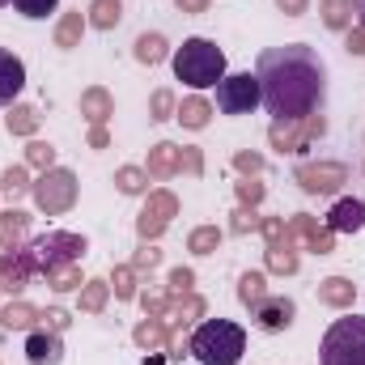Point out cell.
I'll use <instances>...</instances> for the list:
<instances>
[{"instance_id": "cell-1", "label": "cell", "mask_w": 365, "mask_h": 365, "mask_svg": "<svg viewBox=\"0 0 365 365\" xmlns=\"http://www.w3.org/2000/svg\"><path fill=\"white\" fill-rule=\"evenodd\" d=\"M255 81H259V106L272 119H306L323 110L327 98V64L314 47L306 43H284L264 47L255 60Z\"/></svg>"}, {"instance_id": "cell-2", "label": "cell", "mask_w": 365, "mask_h": 365, "mask_svg": "<svg viewBox=\"0 0 365 365\" xmlns=\"http://www.w3.org/2000/svg\"><path fill=\"white\" fill-rule=\"evenodd\" d=\"M247 353V331L234 319H204L191 331V357L200 365H238Z\"/></svg>"}, {"instance_id": "cell-3", "label": "cell", "mask_w": 365, "mask_h": 365, "mask_svg": "<svg viewBox=\"0 0 365 365\" xmlns=\"http://www.w3.org/2000/svg\"><path fill=\"white\" fill-rule=\"evenodd\" d=\"M170 64H175V81L191 86V90H208L225 77V51L212 38H182Z\"/></svg>"}, {"instance_id": "cell-4", "label": "cell", "mask_w": 365, "mask_h": 365, "mask_svg": "<svg viewBox=\"0 0 365 365\" xmlns=\"http://www.w3.org/2000/svg\"><path fill=\"white\" fill-rule=\"evenodd\" d=\"M319 365H365V319H336L319 340Z\"/></svg>"}, {"instance_id": "cell-5", "label": "cell", "mask_w": 365, "mask_h": 365, "mask_svg": "<svg viewBox=\"0 0 365 365\" xmlns=\"http://www.w3.org/2000/svg\"><path fill=\"white\" fill-rule=\"evenodd\" d=\"M26 247H30V255L38 264V276H47L51 268H60V264H81L86 251H90L86 238L81 234H68V230H47V234L30 238Z\"/></svg>"}, {"instance_id": "cell-6", "label": "cell", "mask_w": 365, "mask_h": 365, "mask_svg": "<svg viewBox=\"0 0 365 365\" xmlns=\"http://www.w3.org/2000/svg\"><path fill=\"white\" fill-rule=\"evenodd\" d=\"M77 191H81V182L73 170H64V166H51V170H43L34 187H30V195H34V204L47 212V217H64L73 204H77Z\"/></svg>"}, {"instance_id": "cell-7", "label": "cell", "mask_w": 365, "mask_h": 365, "mask_svg": "<svg viewBox=\"0 0 365 365\" xmlns=\"http://www.w3.org/2000/svg\"><path fill=\"white\" fill-rule=\"evenodd\" d=\"M327 136V119L314 110V115H306V119H272V128H268V140H272V149L280 153H297V158H306L310 153V145L314 140H323Z\"/></svg>"}, {"instance_id": "cell-8", "label": "cell", "mask_w": 365, "mask_h": 365, "mask_svg": "<svg viewBox=\"0 0 365 365\" xmlns=\"http://www.w3.org/2000/svg\"><path fill=\"white\" fill-rule=\"evenodd\" d=\"M259 81L255 73H234V77H221L217 81V110L221 115H251L259 106Z\"/></svg>"}, {"instance_id": "cell-9", "label": "cell", "mask_w": 365, "mask_h": 365, "mask_svg": "<svg viewBox=\"0 0 365 365\" xmlns=\"http://www.w3.org/2000/svg\"><path fill=\"white\" fill-rule=\"evenodd\" d=\"M175 217H179V195H175V191H149V200H145V208H140V217H136L140 242H158V238L170 230Z\"/></svg>"}, {"instance_id": "cell-10", "label": "cell", "mask_w": 365, "mask_h": 365, "mask_svg": "<svg viewBox=\"0 0 365 365\" xmlns=\"http://www.w3.org/2000/svg\"><path fill=\"white\" fill-rule=\"evenodd\" d=\"M293 182L306 191V195H336L344 182H349V166L344 162H302L293 170Z\"/></svg>"}, {"instance_id": "cell-11", "label": "cell", "mask_w": 365, "mask_h": 365, "mask_svg": "<svg viewBox=\"0 0 365 365\" xmlns=\"http://www.w3.org/2000/svg\"><path fill=\"white\" fill-rule=\"evenodd\" d=\"M289 242L297 247H306V251H314V255H331L336 251V234L327 230V225H319V217H310V212H293L289 221Z\"/></svg>"}, {"instance_id": "cell-12", "label": "cell", "mask_w": 365, "mask_h": 365, "mask_svg": "<svg viewBox=\"0 0 365 365\" xmlns=\"http://www.w3.org/2000/svg\"><path fill=\"white\" fill-rule=\"evenodd\" d=\"M34 276H38V264H34L30 247H13L0 255V293H21Z\"/></svg>"}, {"instance_id": "cell-13", "label": "cell", "mask_w": 365, "mask_h": 365, "mask_svg": "<svg viewBox=\"0 0 365 365\" xmlns=\"http://www.w3.org/2000/svg\"><path fill=\"white\" fill-rule=\"evenodd\" d=\"M293 314H297L293 297H280V293H268L259 306H251V319H255L259 331H289L293 327Z\"/></svg>"}, {"instance_id": "cell-14", "label": "cell", "mask_w": 365, "mask_h": 365, "mask_svg": "<svg viewBox=\"0 0 365 365\" xmlns=\"http://www.w3.org/2000/svg\"><path fill=\"white\" fill-rule=\"evenodd\" d=\"M26 361L30 365H60L64 361V340H60V331L34 327V331L26 336Z\"/></svg>"}, {"instance_id": "cell-15", "label": "cell", "mask_w": 365, "mask_h": 365, "mask_svg": "<svg viewBox=\"0 0 365 365\" xmlns=\"http://www.w3.org/2000/svg\"><path fill=\"white\" fill-rule=\"evenodd\" d=\"M323 225L331 234H357V230H365V200H336Z\"/></svg>"}, {"instance_id": "cell-16", "label": "cell", "mask_w": 365, "mask_h": 365, "mask_svg": "<svg viewBox=\"0 0 365 365\" xmlns=\"http://www.w3.org/2000/svg\"><path fill=\"white\" fill-rule=\"evenodd\" d=\"M21 90H26V64L0 47V106H13Z\"/></svg>"}, {"instance_id": "cell-17", "label": "cell", "mask_w": 365, "mask_h": 365, "mask_svg": "<svg viewBox=\"0 0 365 365\" xmlns=\"http://www.w3.org/2000/svg\"><path fill=\"white\" fill-rule=\"evenodd\" d=\"M179 162H182V149H179V145L158 140V145L149 149L145 170H149V179H153V182H166V179H175V175H179Z\"/></svg>"}, {"instance_id": "cell-18", "label": "cell", "mask_w": 365, "mask_h": 365, "mask_svg": "<svg viewBox=\"0 0 365 365\" xmlns=\"http://www.w3.org/2000/svg\"><path fill=\"white\" fill-rule=\"evenodd\" d=\"M204 297L200 293H170L166 297V327H179V323H195V319H204Z\"/></svg>"}, {"instance_id": "cell-19", "label": "cell", "mask_w": 365, "mask_h": 365, "mask_svg": "<svg viewBox=\"0 0 365 365\" xmlns=\"http://www.w3.org/2000/svg\"><path fill=\"white\" fill-rule=\"evenodd\" d=\"M81 115H86L90 128H106V119L115 115V98H110V90H102V86L81 90Z\"/></svg>"}, {"instance_id": "cell-20", "label": "cell", "mask_w": 365, "mask_h": 365, "mask_svg": "<svg viewBox=\"0 0 365 365\" xmlns=\"http://www.w3.org/2000/svg\"><path fill=\"white\" fill-rule=\"evenodd\" d=\"M319 302L331 310H349L357 302V284L349 276H327V280H319Z\"/></svg>"}, {"instance_id": "cell-21", "label": "cell", "mask_w": 365, "mask_h": 365, "mask_svg": "<svg viewBox=\"0 0 365 365\" xmlns=\"http://www.w3.org/2000/svg\"><path fill=\"white\" fill-rule=\"evenodd\" d=\"M30 212H21V208H4L0 212V251H13V247H21L26 242V234H30Z\"/></svg>"}, {"instance_id": "cell-22", "label": "cell", "mask_w": 365, "mask_h": 365, "mask_svg": "<svg viewBox=\"0 0 365 365\" xmlns=\"http://www.w3.org/2000/svg\"><path fill=\"white\" fill-rule=\"evenodd\" d=\"M38 306H30V302H9V306H0V327L4 331H34L38 327Z\"/></svg>"}, {"instance_id": "cell-23", "label": "cell", "mask_w": 365, "mask_h": 365, "mask_svg": "<svg viewBox=\"0 0 365 365\" xmlns=\"http://www.w3.org/2000/svg\"><path fill=\"white\" fill-rule=\"evenodd\" d=\"M86 13L81 9H73V13H64L60 21H56V47L60 51H73V47H81V34H86Z\"/></svg>"}, {"instance_id": "cell-24", "label": "cell", "mask_w": 365, "mask_h": 365, "mask_svg": "<svg viewBox=\"0 0 365 365\" xmlns=\"http://www.w3.org/2000/svg\"><path fill=\"white\" fill-rule=\"evenodd\" d=\"M166 336H170V327H166V319H140L136 323V331H132V340H136V349H145V353H158V349H166Z\"/></svg>"}, {"instance_id": "cell-25", "label": "cell", "mask_w": 365, "mask_h": 365, "mask_svg": "<svg viewBox=\"0 0 365 365\" xmlns=\"http://www.w3.org/2000/svg\"><path fill=\"white\" fill-rule=\"evenodd\" d=\"M175 119H179L187 132H204V128H208V119H212V102H208V98H200V93H195V98H182V106H179V115H175Z\"/></svg>"}, {"instance_id": "cell-26", "label": "cell", "mask_w": 365, "mask_h": 365, "mask_svg": "<svg viewBox=\"0 0 365 365\" xmlns=\"http://www.w3.org/2000/svg\"><path fill=\"white\" fill-rule=\"evenodd\" d=\"M81 297V314H102L106 310V302H110V280H102V276H90L81 289H77Z\"/></svg>"}, {"instance_id": "cell-27", "label": "cell", "mask_w": 365, "mask_h": 365, "mask_svg": "<svg viewBox=\"0 0 365 365\" xmlns=\"http://www.w3.org/2000/svg\"><path fill=\"white\" fill-rule=\"evenodd\" d=\"M86 21H90L93 30H115L123 21V0H93L90 9H86Z\"/></svg>"}, {"instance_id": "cell-28", "label": "cell", "mask_w": 365, "mask_h": 365, "mask_svg": "<svg viewBox=\"0 0 365 365\" xmlns=\"http://www.w3.org/2000/svg\"><path fill=\"white\" fill-rule=\"evenodd\" d=\"M4 128H9V136H34L38 132V110L26 106V102H13L9 115H4Z\"/></svg>"}, {"instance_id": "cell-29", "label": "cell", "mask_w": 365, "mask_h": 365, "mask_svg": "<svg viewBox=\"0 0 365 365\" xmlns=\"http://www.w3.org/2000/svg\"><path fill=\"white\" fill-rule=\"evenodd\" d=\"M166 56H170L166 34H158V30H153V34H140V38H136V60H140V64H149V68H153V64H162Z\"/></svg>"}, {"instance_id": "cell-30", "label": "cell", "mask_w": 365, "mask_h": 365, "mask_svg": "<svg viewBox=\"0 0 365 365\" xmlns=\"http://www.w3.org/2000/svg\"><path fill=\"white\" fill-rule=\"evenodd\" d=\"M319 17L327 30H349L353 26V0H319Z\"/></svg>"}, {"instance_id": "cell-31", "label": "cell", "mask_w": 365, "mask_h": 365, "mask_svg": "<svg viewBox=\"0 0 365 365\" xmlns=\"http://www.w3.org/2000/svg\"><path fill=\"white\" fill-rule=\"evenodd\" d=\"M268 297V276L264 272H242L238 276V302L251 310V306H259Z\"/></svg>"}, {"instance_id": "cell-32", "label": "cell", "mask_w": 365, "mask_h": 365, "mask_svg": "<svg viewBox=\"0 0 365 365\" xmlns=\"http://www.w3.org/2000/svg\"><path fill=\"white\" fill-rule=\"evenodd\" d=\"M264 259H268V272H276V276H293L302 268L297 247H264Z\"/></svg>"}, {"instance_id": "cell-33", "label": "cell", "mask_w": 365, "mask_h": 365, "mask_svg": "<svg viewBox=\"0 0 365 365\" xmlns=\"http://www.w3.org/2000/svg\"><path fill=\"white\" fill-rule=\"evenodd\" d=\"M221 238H225V234H221L217 225H195V230L187 234V251H191V255H212V251L221 247Z\"/></svg>"}, {"instance_id": "cell-34", "label": "cell", "mask_w": 365, "mask_h": 365, "mask_svg": "<svg viewBox=\"0 0 365 365\" xmlns=\"http://www.w3.org/2000/svg\"><path fill=\"white\" fill-rule=\"evenodd\" d=\"M115 187H119L123 195H145V191H149V170H145V166H119V170H115Z\"/></svg>"}, {"instance_id": "cell-35", "label": "cell", "mask_w": 365, "mask_h": 365, "mask_svg": "<svg viewBox=\"0 0 365 365\" xmlns=\"http://www.w3.org/2000/svg\"><path fill=\"white\" fill-rule=\"evenodd\" d=\"M90 276H81V264H60V268H51L47 272V284L56 289V293H73V289H81Z\"/></svg>"}, {"instance_id": "cell-36", "label": "cell", "mask_w": 365, "mask_h": 365, "mask_svg": "<svg viewBox=\"0 0 365 365\" xmlns=\"http://www.w3.org/2000/svg\"><path fill=\"white\" fill-rule=\"evenodd\" d=\"M30 187H34V182H30V170H26V166H9V170L0 175V195H9V200H21Z\"/></svg>"}, {"instance_id": "cell-37", "label": "cell", "mask_w": 365, "mask_h": 365, "mask_svg": "<svg viewBox=\"0 0 365 365\" xmlns=\"http://www.w3.org/2000/svg\"><path fill=\"white\" fill-rule=\"evenodd\" d=\"M110 289H115L119 302H132V297H136V268H132V264H115V272H110Z\"/></svg>"}, {"instance_id": "cell-38", "label": "cell", "mask_w": 365, "mask_h": 365, "mask_svg": "<svg viewBox=\"0 0 365 365\" xmlns=\"http://www.w3.org/2000/svg\"><path fill=\"white\" fill-rule=\"evenodd\" d=\"M175 115H179L175 93L170 90H153V98H149V119H153V123H166V119H175Z\"/></svg>"}, {"instance_id": "cell-39", "label": "cell", "mask_w": 365, "mask_h": 365, "mask_svg": "<svg viewBox=\"0 0 365 365\" xmlns=\"http://www.w3.org/2000/svg\"><path fill=\"white\" fill-rule=\"evenodd\" d=\"M26 166H34V170H51V166H56V145H47V140H30V145H26Z\"/></svg>"}, {"instance_id": "cell-40", "label": "cell", "mask_w": 365, "mask_h": 365, "mask_svg": "<svg viewBox=\"0 0 365 365\" xmlns=\"http://www.w3.org/2000/svg\"><path fill=\"white\" fill-rule=\"evenodd\" d=\"M13 9H17L26 21H43V17H51V13L60 9V0H13Z\"/></svg>"}, {"instance_id": "cell-41", "label": "cell", "mask_w": 365, "mask_h": 365, "mask_svg": "<svg viewBox=\"0 0 365 365\" xmlns=\"http://www.w3.org/2000/svg\"><path fill=\"white\" fill-rule=\"evenodd\" d=\"M264 166H268V162H264L259 153H251V149L234 153V170H238L242 179H259V175H264Z\"/></svg>"}, {"instance_id": "cell-42", "label": "cell", "mask_w": 365, "mask_h": 365, "mask_svg": "<svg viewBox=\"0 0 365 365\" xmlns=\"http://www.w3.org/2000/svg\"><path fill=\"white\" fill-rule=\"evenodd\" d=\"M264 195H268V187H264L259 179H242L238 182V204H242V208H259Z\"/></svg>"}, {"instance_id": "cell-43", "label": "cell", "mask_w": 365, "mask_h": 365, "mask_svg": "<svg viewBox=\"0 0 365 365\" xmlns=\"http://www.w3.org/2000/svg\"><path fill=\"white\" fill-rule=\"evenodd\" d=\"M259 221H264V217H259L255 208H242V204H238V208H234V221H230V234H251V230H259Z\"/></svg>"}, {"instance_id": "cell-44", "label": "cell", "mask_w": 365, "mask_h": 365, "mask_svg": "<svg viewBox=\"0 0 365 365\" xmlns=\"http://www.w3.org/2000/svg\"><path fill=\"white\" fill-rule=\"evenodd\" d=\"M158 264H162V251H158L153 242H140V251L132 255V268H136V272H153Z\"/></svg>"}, {"instance_id": "cell-45", "label": "cell", "mask_w": 365, "mask_h": 365, "mask_svg": "<svg viewBox=\"0 0 365 365\" xmlns=\"http://www.w3.org/2000/svg\"><path fill=\"white\" fill-rule=\"evenodd\" d=\"M166 293H195V272L191 268H175L166 280Z\"/></svg>"}, {"instance_id": "cell-46", "label": "cell", "mask_w": 365, "mask_h": 365, "mask_svg": "<svg viewBox=\"0 0 365 365\" xmlns=\"http://www.w3.org/2000/svg\"><path fill=\"white\" fill-rule=\"evenodd\" d=\"M179 170H187V175H204V153H200V149H191V145H182Z\"/></svg>"}, {"instance_id": "cell-47", "label": "cell", "mask_w": 365, "mask_h": 365, "mask_svg": "<svg viewBox=\"0 0 365 365\" xmlns=\"http://www.w3.org/2000/svg\"><path fill=\"white\" fill-rule=\"evenodd\" d=\"M166 297H170V293H145V297H140L145 314H149V319H162V314H166Z\"/></svg>"}, {"instance_id": "cell-48", "label": "cell", "mask_w": 365, "mask_h": 365, "mask_svg": "<svg viewBox=\"0 0 365 365\" xmlns=\"http://www.w3.org/2000/svg\"><path fill=\"white\" fill-rule=\"evenodd\" d=\"M38 327H47V331H64V327H68V314L51 306V310H43V314H38Z\"/></svg>"}, {"instance_id": "cell-49", "label": "cell", "mask_w": 365, "mask_h": 365, "mask_svg": "<svg viewBox=\"0 0 365 365\" xmlns=\"http://www.w3.org/2000/svg\"><path fill=\"white\" fill-rule=\"evenodd\" d=\"M344 47H349V56H361V60H365V30H361V26H357V30H349Z\"/></svg>"}, {"instance_id": "cell-50", "label": "cell", "mask_w": 365, "mask_h": 365, "mask_svg": "<svg viewBox=\"0 0 365 365\" xmlns=\"http://www.w3.org/2000/svg\"><path fill=\"white\" fill-rule=\"evenodd\" d=\"M276 9H280L284 17H302V13L310 9V0H276Z\"/></svg>"}, {"instance_id": "cell-51", "label": "cell", "mask_w": 365, "mask_h": 365, "mask_svg": "<svg viewBox=\"0 0 365 365\" xmlns=\"http://www.w3.org/2000/svg\"><path fill=\"white\" fill-rule=\"evenodd\" d=\"M208 4H212V0H175V9H179V13H191V17H195V13H208Z\"/></svg>"}, {"instance_id": "cell-52", "label": "cell", "mask_w": 365, "mask_h": 365, "mask_svg": "<svg viewBox=\"0 0 365 365\" xmlns=\"http://www.w3.org/2000/svg\"><path fill=\"white\" fill-rule=\"evenodd\" d=\"M90 149H110V132L106 128H90Z\"/></svg>"}, {"instance_id": "cell-53", "label": "cell", "mask_w": 365, "mask_h": 365, "mask_svg": "<svg viewBox=\"0 0 365 365\" xmlns=\"http://www.w3.org/2000/svg\"><path fill=\"white\" fill-rule=\"evenodd\" d=\"M353 17H357V26L365 30V0H353Z\"/></svg>"}, {"instance_id": "cell-54", "label": "cell", "mask_w": 365, "mask_h": 365, "mask_svg": "<svg viewBox=\"0 0 365 365\" xmlns=\"http://www.w3.org/2000/svg\"><path fill=\"white\" fill-rule=\"evenodd\" d=\"M0 4H9V0H0Z\"/></svg>"}, {"instance_id": "cell-55", "label": "cell", "mask_w": 365, "mask_h": 365, "mask_svg": "<svg viewBox=\"0 0 365 365\" xmlns=\"http://www.w3.org/2000/svg\"><path fill=\"white\" fill-rule=\"evenodd\" d=\"M361 175H365V166H361Z\"/></svg>"}]
</instances>
